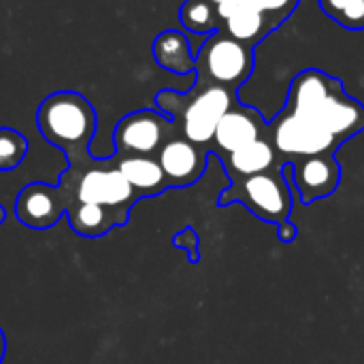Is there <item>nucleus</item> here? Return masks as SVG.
I'll return each instance as SVG.
<instances>
[{
	"mask_svg": "<svg viewBox=\"0 0 364 364\" xmlns=\"http://www.w3.org/2000/svg\"><path fill=\"white\" fill-rule=\"evenodd\" d=\"M154 60L160 68L175 75H190L196 68V55L192 51L190 38L181 30H164L154 38L151 45Z\"/></svg>",
	"mask_w": 364,
	"mask_h": 364,
	"instance_id": "17",
	"label": "nucleus"
},
{
	"mask_svg": "<svg viewBox=\"0 0 364 364\" xmlns=\"http://www.w3.org/2000/svg\"><path fill=\"white\" fill-rule=\"evenodd\" d=\"M4 354H6V337H4V333L0 328V363L4 360Z\"/></svg>",
	"mask_w": 364,
	"mask_h": 364,
	"instance_id": "25",
	"label": "nucleus"
},
{
	"mask_svg": "<svg viewBox=\"0 0 364 364\" xmlns=\"http://www.w3.org/2000/svg\"><path fill=\"white\" fill-rule=\"evenodd\" d=\"M307 117L316 119L341 145L364 130V105L354 96H350L346 90L328 98L318 111H314Z\"/></svg>",
	"mask_w": 364,
	"mask_h": 364,
	"instance_id": "14",
	"label": "nucleus"
},
{
	"mask_svg": "<svg viewBox=\"0 0 364 364\" xmlns=\"http://www.w3.org/2000/svg\"><path fill=\"white\" fill-rule=\"evenodd\" d=\"M66 218H68L73 232H77L81 237H90V239L102 237V235L111 232L113 228L124 226L128 222L126 215H122L113 209H107L102 205H94V203H75L68 209Z\"/></svg>",
	"mask_w": 364,
	"mask_h": 364,
	"instance_id": "18",
	"label": "nucleus"
},
{
	"mask_svg": "<svg viewBox=\"0 0 364 364\" xmlns=\"http://www.w3.org/2000/svg\"><path fill=\"white\" fill-rule=\"evenodd\" d=\"M220 160L224 162V168H226L230 181L260 175L275 166H282V162L277 160V151L273 149L269 136L258 139V141H254L237 151H230L226 156H220Z\"/></svg>",
	"mask_w": 364,
	"mask_h": 364,
	"instance_id": "16",
	"label": "nucleus"
},
{
	"mask_svg": "<svg viewBox=\"0 0 364 364\" xmlns=\"http://www.w3.org/2000/svg\"><path fill=\"white\" fill-rule=\"evenodd\" d=\"M75 173V196L77 203H94L113 209L122 215H130V207L141 200L126 177L117 171L113 158L105 162L90 160L81 166H68Z\"/></svg>",
	"mask_w": 364,
	"mask_h": 364,
	"instance_id": "7",
	"label": "nucleus"
},
{
	"mask_svg": "<svg viewBox=\"0 0 364 364\" xmlns=\"http://www.w3.org/2000/svg\"><path fill=\"white\" fill-rule=\"evenodd\" d=\"M209 2H213V4H215V6H218V4H222V2H224V0H209Z\"/></svg>",
	"mask_w": 364,
	"mask_h": 364,
	"instance_id": "27",
	"label": "nucleus"
},
{
	"mask_svg": "<svg viewBox=\"0 0 364 364\" xmlns=\"http://www.w3.org/2000/svg\"><path fill=\"white\" fill-rule=\"evenodd\" d=\"M75 203V173L73 168H66L60 175L58 186H49L43 181L23 186L15 198V218L26 228L49 230L68 213Z\"/></svg>",
	"mask_w": 364,
	"mask_h": 364,
	"instance_id": "5",
	"label": "nucleus"
},
{
	"mask_svg": "<svg viewBox=\"0 0 364 364\" xmlns=\"http://www.w3.org/2000/svg\"><path fill=\"white\" fill-rule=\"evenodd\" d=\"M339 92H343L341 79L318 68H307L292 79L286 109L299 115H311Z\"/></svg>",
	"mask_w": 364,
	"mask_h": 364,
	"instance_id": "13",
	"label": "nucleus"
},
{
	"mask_svg": "<svg viewBox=\"0 0 364 364\" xmlns=\"http://www.w3.org/2000/svg\"><path fill=\"white\" fill-rule=\"evenodd\" d=\"M267 134H269V124L264 122L262 113L254 107L237 102L220 119L211 141V149L218 156H226L258 139H264Z\"/></svg>",
	"mask_w": 364,
	"mask_h": 364,
	"instance_id": "11",
	"label": "nucleus"
},
{
	"mask_svg": "<svg viewBox=\"0 0 364 364\" xmlns=\"http://www.w3.org/2000/svg\"><path fill=\"white\" fill-rule=\"evenodd\" d=\"M4 220H6V209H4V205L0 203V224H4Z\"/></svg>",
	"mask_w": 364,
	"mask_h": 364,
	"instance_id": "26",
	"label": "nucleus"
},
{
	"mask_svg": "<svg viewBox=\"0 0 364 364\" xmlns=\"http://www.w3.org/2000/svg\"><path fill=\"white\" fill-rule=\"evenodd\" d=\"M328 19L348 30H364V0H318Z\"/></svg>",
	"mask_w": 364,
	"mask_h": 364,
	"instance_id": "20",
	"label": "nucleus"
},
{
	"mask_svg": "<svg viewBox=\"0 0 364 364\" xmlns=\"http://www.w3.org/2000/svg\"><path fill=\"white\" fill-rule=\"evenodd\" d=\"M230 203H241L243 207H247L250 213L269 224L277 226L282 222H288L294 198L292 186L288 183V177L284 173V164L260 175L235 179L218 198L220 207H226Z\"/></svg>",
	"mask_w": 364,
	"mask_h": 364,
	"instance_id": "3",
	"label": "nucleus"
},
{
	"mask_svg": "<svg viewBox=\"0 0 364 364\" xmlns=\"http://www.w3.org/2000/svg\"><path fill=\"white\" fill-rule=\"evenodd\" d=\"M28 154V139L15 128H0V171L17 168Z\"/></svg>",
	"mask_w": 364,
	"mask_h": 364,
	"instance_id": "21",
	"label": "nucleus"
},
{
	"mask_svg": "<svg viewBox=\"0 0 364 364\" xmlns=\"http://www.w3.org/2000/svg\"><path fill=\"white\" fill-rule=\"evenodd\" d=\"M269 141L277 156L286 162L320 156V154H337L341 143L328 134L316 119L307 115L292 113L284 109L271 124H269Z\"/></svg>",
	"mask_w": 364,
	"mask_h": 364,
	"instance_id": "6",
	"label": "nucleus"
},
{
	"mask_svg": "<svg viewBox=\"0 0 364 364\" xmlns=\"http://www.w3.org/2000/svg\"><path fill=\"white\" fill-rule=\"evenodd\" d=\"M277 239L284 241V243H292V241L296 239V226H294L290 220L277 224Z\"/></svg>",
	"mask_w": 364,
	"mask_h": 364,
	"instance_id": "24",
	"label": "nucleus"
},
{
	"mask_svg": "<svg viewBox=\"0 0 364 364\" xmlns=\"http://www.w3.org/2000/svg\"><path fill=\"white\" fill-rule=\"evenodd\" d=\"M173 243H175V247L188 252L192 264H198V260H200V254H198V235H196L190 226L183 228V230H179V232L173 237Z\"/></svg>",
	"mask_w": 364,
	"mask_h": 364,
	"instance_id": "23",
	"label": "nucleus"
},
{
	"mask_svg": "<svg viewBox=\"0 0 364 364\" xmlns=\"http://www.w3.org/2000/svg\"><path fill=\"white\" fill-rule=\"evenodd\" d=\"M96 109L79 92H53L36 111V126L43 139L66 156L68 166H81L94 160L90 156V143L96 134Z\"/></svg>",
	"mask_w": 364,
	"mask_h": 364,
	"instance_id": "1",
	"label": "nucleus"
},
{
	"mask_svg": "<svg viewBox=\"0 0 364 364\" xmlns=\"http://www.w3.org/2000/svg\"><path fill=\"white\" fill-rule=\"evenodd\" d=\"M254 2L267 15V19L271 21L273 28L282 26L301 4V0H254Z\"/></svg>",
	"mask_w": 364,
	"mask_h": 364,
	"instance_id": "22",
	"label": "nucleus"
},
{
	"mask_svg": "<svg viewBox=\"0 0 364 364\" xmlns=\"http://www.w3.org/2000/svg\"><path fill=\"white\" fill-rule=\"evenodd\" d=\"M218 15L222 32L250 47H256L275 30L254 0H224L218 4Z\"/></svg>",
	"mask_w": 364,
	"mask_h": 364,
	"instance_id": "12",
	"label": "nucleus"
},
{
	"mask_svg": "<svg viewBox=\"0 0 364 364\" xmlns=\"http://www.w3.org/2000/svg\"><path fill=\"white\" fill-rule=\"evenodd\" d=\"M113 162L139 198L158 196L168 188L156 156H113Z\"/></svg>",
	"mask_w": 364,
	"mask_h": 364,
	"instance_id": "15",
	"label": "nucleus"
},
{
	"mask_svg": "<svg viewBox=\"0 0 364 364\" xmlns=\"http://www.w3.org/2000/svg\"><path fill=\"white\" fill-rule=\"evenodd\" d=\"M290 179L301 196V203L311 205L328 198L341 183V164L335 154H320L290 162Z\"/></svg>",
	"mask_w": 364,
	"mask_h": 364,
	"instance_id": "10",
	"label": "nucleus"
},
{
	"mask_svg": "<svg viewBox=\"0 0 364 364\" xmlns=\"http://www.w3.org/2000/svg\"><path fill=\"white\" fill-rule=\"evenodd\" d=\"M211 149L196 145L188 139H183L179 132H175L156 154V160L166 177L168 188H188L196 183L209 160Z\"/></svg>",
	"mask_w": 364,
	"mask_h": 364,
	"instance_id": "9",
	"label": "nucleus"
},
{
	"mask_svg": "<svg viewBox=\"0 0 364 364\" xmlns=\"http://www.w3.org/2000/svg\"><path fill=\"white\" fill-rule=\"evenodd\" d=\"M177 132L173 119L158 109H139L124 115L113 130L115 156H156Z\"/></svg>",
	"mask_w": 364,
	"mask_h": 364,
	"instance_id": "8",
	"label": "nucleus"
},
{
	"mask_svg": "<svg viewBox=\"0 0 364 364\" xmlns=\"http://www.w3.org/2000/svg\"><path fill=\"white\" fill-rule=\"evenodd\" d=\"M256 66L254 47L230 38L226 32L218 30L200 45L196 53V81L207 85H220L239 92L243 83L252 77Z\"/></svg>",
	"mask_w": 364,
	"mask_h": 364,
	"instance_id": "4",
	"label": "nucleus"
},
{
	"mask_svg": "<svg viewBox=\"0 0 364 364\" xmlns=\"http://www.w3.org/2000/svg\"><path fill=\"white\" fill-rule=\"evenodd\" d=\"M181 26L192 34H207L222 30V19L218 15V6L209 0H186L179 9Z\"/></svg>",
	"mask_w": 364,
	"mask_h": 364,
	"instance_id": "19",
	"label": "nucleus"
},
{
	"mask_svg": "<svg viewBox=\"0 0 364 364\" xmlns=\"http://www.w3.org/2000/svg\"><path fill=\"white\" fill-rule=\"evenodd\" d=\"M237 102V92L198 81H194L188 92L162 90L156 94L158 111L173 119L183 139L203 147L211 145L220 119Z\"/></svg>",
	"mask_w": 364,
	"mask_h": 364,
	"instance_id": "2",
	"label": "nucleus"
}]
</instances>
